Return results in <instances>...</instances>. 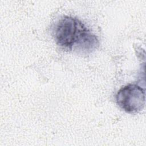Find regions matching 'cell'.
Listing matches in <instances>:
<instances>
[{"instance_id": "cell-1", "label": "cell", "mask_w": 146, "mask_h": 146, "mask_svg": "<svg viewBox=\"0 0 146 146\" xmlns=\"http://www.w3.org/2000/svg\"><path fill=\"white\" fill-rule=\"evenodd\" d=\"M87 29L78 19L64 16L57 23L55 28V39L59 46L72 50L82 34Z\"/></svg>"}, {"instance_id": "cell-3", "label": "cell", "mask_w": 146, "mask_h": 146, "mask_svg": "<svg viewBox=\"0 0 146 146\" xmlns=\"http://www.w3.org/2000/svg\"><path fill=\"white\" fill-rule=\"evenodd\" d=\"M99 45V41L95 35L87 29L80 36L75 47L85 52H91Z\"/></svg>"}, {"instance_id": "cell-2", "label": "cell", "mask_w": 146, "mask_h": 146, "mask_svg": "<svg viewBox=\"0 0 146 146\" xmlns=\"http://www.w3.org/2000/svg\"><path fill=\"white\" fill-rule=\"evenodd\" d=\"M117 105L129 113L141 111L145 105V90L136 84H129L121 87L116 95Z\"/></svg>"}]
</instances>
